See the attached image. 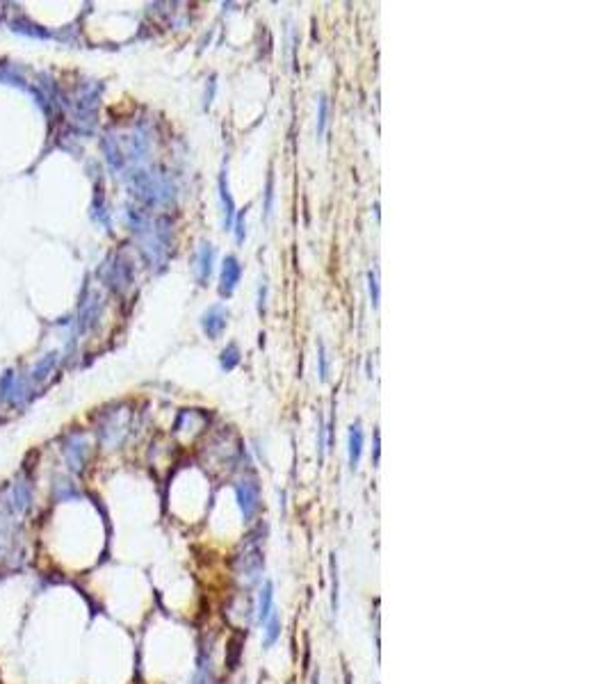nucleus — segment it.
I'll return each instance as SVG.
<instances>
[{
    "instance_id": "1",
    "label": "nucleus",
    "mask_w": 609,
    "mask_h": 684,
    "mask_svg": "<svg viewBox=\"0 0 609 684\" xmlns=\"http://www.w3.org/2000/svg\"><path fill=\"white\" fill-rule=\"evenodd\" d=\"M262 566H265V557H262L260 543L258 541H249L244 546V550L235 557V573L237 577H242L249 584L260 580Z\"/></svg>"
},
{
    "instance_id": "2",
    "label": "nucleus",
    "mask_w": 609,
    "mask_h": 684,
    "mask_svg": "<svg viewBox=\"0 0 609 684\" xmlns=\"http://www.w3.org/2000/svg\"><path fill=\"white\" fill-rule=\"evenodd\" d=\"M237 504H240L244 523L253 520V516L258 514L260 507V488L256 479H242L237 484Z\"/></svg>"
},
{
    "instance_id": "3",
    "label": "nucleus",
    "mask_w": 609,
    "mask_h": 684,
    "mask_svg": "<svg viewBox=\"0 0 609 684\" xmlns=\"http://www.w3.org/2000/svg\"><path fill=\"white\" fill-rule=\"evenodd\" d=\"M201 326H203V331L208 333V337H217L226 328V310L221 306H212L208 312H203Z\"/></svg>"
},
{
    "instance_id": "4",
    "label": "nucleus",
    "mask_w": 609,
    "mask_h": 684,
    "mask_svg": "<svg viewBox=\"0 0 609 684\" xmlns=\"http://www.w3.org/2000/svg\"><path fill=\"white\" fill-rule=\"evenodd\" d=\"M242 267L237 262L235 255H226L224 260V269H221V294H230L235 290L237 281H240Z\"/></svg>"
},
{
    "instance_id": "5",
    "label": "nucleus",
    "mask_w": 609,
    "mask_h": 684,
    "mask_svg": "<svg viewBox=\"0 0 609 684\" xmlns=\"http://www.w3.org/2000/svg\"><path fill=\"white\" fill-rule=\"evenodd\" d=\"M274 612V584L265 582L262 589L258 593V603H256V616H258V623L265 625V621L269 618V614Z\"/></svg>"
},
{
    "instance_id": "6",
    "label": "nucleus",
    "mask_w": 609,
    "mask_h": 684,
    "mask_svg": "<svg viewBox=\"0 0 609 684\" xmlns=\"http://www.w3.org/2000/svg\"><path fill=\"white\" fill-rule=\"evenodd\" d=\"M361 454H363V429H361V424L356 422V424H351V429H349V466H351V470L358 468Z\"/></svg>"
},
{
    "instance_id": "7",
    "label": "nucleus",
    "mask_w": 609,
    "mask_h": 684,
    "mask_svg": "<svg viewBox=\"0 0 609 684\" xmlns=\"http://www.w3.org/2000/svg\"><path fill=\"white\" fill-rule=\"evenodd\" d=\"M278 637H281V616L276 612H271L269 618L265 621V641H262V646L271 648L278 641Z\"/></svg>"
},
{
    "instance_id": "8",
    "label": "nucleus",
    "mask_w": 609,
    "mask_h": 684,
    "mask_svg": "<svg viewBox=\"0 0 609 684\" xmlns=\"http://www.w3.org/2000/svg\"><path fill=\"white\" fill-rule=\"evenodd\" d=\"M219 192H221V203H224V226L230 230V226H233V215H235V205H233V199H230V194H228V185H226V178L224 174H221L219 178Z\"/></svg>"
},
{
    "instance_id": "9",
    "label": "nucleus",
    "mask_w": 609,
    "mask_h": 684,
    "mask_svg": "<svg viewBox=\"0 0 609 684\" xmlns=\"http://www.w3.org/2000/svg\"><path fill=\"white\" fill-rule=\"evenodd\" d=\"M201 258H199V278L201 281H205V278L210 276V271H212V246L210 244H203L201 246Z\"/></svg>"
},
{
    "instance_id": "10",
    "label": "nucleus",
    "mask_w": 609,
    "mask_h": 684,
    "mask_svg": "<svg viewBox=\"0 0 609 684\" xmlns=\"http://www.w3.org/2000/svg\"><path fill=\"white\" fill-rule=\"evenodd\" d=\"M237 360H240V353H237L235 344H230V347L224 349V353H221V365H224V369H233L237 365Z\"/></svg>"
},
{
    "instance_id": "11",
    "label": "nucleus",
    "mask_w": 609,
    "mask_h": 684,
    "mask_svg": "<svg viewBox=\"0 0 609 684\" xmlns=\"http://www.w3.org/2000/svg\"><path fill=\"white\" fill-rule=\"evenodd\" d=\"M367 281H370V296H372V306L379 303V283H377V274L370 271L367 274Z\"/></svg>"
},
{
    "instance_id": "12",
    "label": "nucleus",
    "mask_w": 609,
    "mask_h": 684,
    "mask_svg": "<svg viewBox=\"0 0 609 684\" xmlns=\"http://www.w3.org/2000/svg\"><path fill=\"white\" fill-rule=\"evenodd\" d=\"M326 128V98H319V119H317V135H322Z\"/></svg>"
},
{
    "instance_id": "13",
    "label": "nucleus",
    "mask_w": 609,
    "mask_h": 684,
    "mask_svg": "<svg viewBox=\"0 0 609 684\" xmlns=\"http://www.w3.org/2000/svg\"><path fill=\"white\" fill-rule=\"evenodd\" d=\"M235 237H237V242H242L244 240V212L240 217H237V224H235Z\"/></svg>"
},
{
    "instance_id": "14",
    "label": "nucleus",
    "mask_w": 609,
    "mask_h": 684,
    "mask_svg": "<svg viewBox=\"0 0 609 684\" xmlns=\"http://www.w3.org/2000/svg\"><path fill=\"white\" fill-rule=\"evenodd\" d=\"M319 360H322V379H326V353L322 344H319Z\"/></svg>"
},
{
    "instance_id": "15",
    "label": "nucleus",
    "mask_w": 609,
    "mask_h": 684,
    "mask_svg": "<svg viewBox=\"0 0 609 684\" xmlns=\"http://www.w3.org/2000/svg\"><path fill=\"white\" fill-rule=\"evenodd\" d=\"M313 684H319V680H317V678H315V680H313Z\"/></svg>"
}]
</instances>
